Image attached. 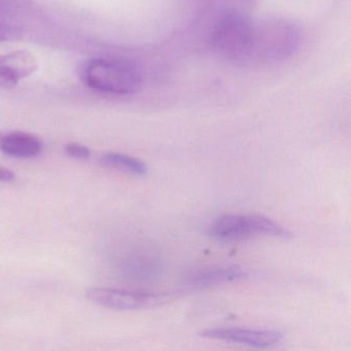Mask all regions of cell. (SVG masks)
<instances>
[{
  "instance_id": "obj_1",
  "label": "cell",
  "mask_w": 351,
  "mask_h": 351,
  "mask_svg": "<svg viewBox=\"0 0 351 351\" xmlns=\"http://www.w3.org/2000/svg\"><path fill=\"white\" fill-rule=\"evenodd\" d=\"M301 27L285 18L254 22L247 63L272 65L291 58L302 44Z\"/></svg>"
},
{
  "instance_id": "obj_12",
  "label": "cell",
  "mask_w": 351,
  "mask_h": 351,
  "mask_svg": "<svg viewBox=\"0 0 351 351\" xmlns=\"http://www.w3.org/2000/svg\"><path fill=\"white\" fill-rule=\"evenodd\" d=\"M16 180L15 173L9 168L0 166V182H12Z\"/></svg>"
},
{
  "instance_id": "obj_8",
  "label": "cell",
  "mask_w": 351,
  "mask_h": 351,
  "mask_svg": "<svg viewBox=\"0 0 351 351\" xmlns=\"http://www.w3.org/2000/svg\"><path fill=\"white\" fill-rule=\"evenodd\" d=\"M246 272L238 266L213 267L194 273L186 281L190 289H207L244 278Z\"/></svg>"
},
{
  "instance_id": "obj_13",
  "label": "cell",
  "mask_w": 351,
  "mask_h": 351,
  "mask_svg": "<svg viewBox=\"0 0 351 351\" xmlns=\"http://www.w3.org/2000/svg\"><path fill=\"white\" fill-rule=\"evenodd\" d=\"M245 1H247V3H256L258 0H245Z\"/></svg>"
},
{
  "instance_id": "obj_4",
  "label": "cell",
  "mask_w": 351,
  "mask_h": 351,
  "mask_svg": "<svg viewBox=\"0 0 351 351\" xmlns=\"http://www.w3.org/2000/svg\"><path fill=\"white\" fill-rule=\"evenodd\" d=\"M208 234L221 242L243 241L261 235L281 238L291 236L276 221L258 215H223L210 226Z\"/></svg>"
},
{
  "instance_id": "obj_5",
  "label": "cell",
  "mask_w": 351,
  "mask_h": 351,
  "mask_svg": "<svg viewBox=\"0 0 351 351\" xmlns=\"http://www.w3.org/2000/svg\"><path fill=\"white\" fill-rule=\"evenodd\" d=\"M86 295L90 301L97 305L122 311L158 307L176 298L173 293H147L108 287L90 289Z\"/></svg>"
},
{
  "instance_id": "obj_7",
  "label": "cell",
  "mask_w": 351,
  "mask_h": 351,
  "mask_svg": "<svg viewBox=\"0 0 351 351\" xmlns=\"http://www.w3.org/2000/svg\"><path fill=\"white\" fill-rule=\"evenodd\" d=\"M36 57L27 51H15L0 56V88L12 89L38 71Z\"/></svg>"
},
{
  "instance_id": "obj_9",
  "label": "cell",
  "mask_w": 351,
  "mask_h": 351,
  "mask_svg": "<svg viewBox=\"0 0 351 351\" xmlns=\"http://www.w3.org/2000/svg\"><path fill=\"white\" fill-rule=\"evenodd\" d=\"M0 151L10 157L30 159L42 153L43 143L30 133L14 131L0 134Z\"/></svg>"
},
{
  "instance_id": "obj_3",
  "label": "cell",
  "mask_w": 351,
  "mask_h": 351,
  "mask_svg": "<svg viewBox=\"0 0 351 351\" xmlns=\"http://www.w3.org/2000/svg\"><path fill=\"white\" fill-rule=\"evenodd\" d=\"M84 81L97 91L129 95L139 91L143 77L138 69L128 61L98 58L90 61L85 67Z\"/></svg>"
},
{
  "instance_id": "obj_6",
  "label": "cell",
  "mask_w": 351,
  "mask_h": 351,
  "mask_svg": "<svg viewBox=\"0 0 351 351\" xmlns=\"http://www.w3.org/2000/svg\"><path fill=\"white\" fill-rule=\"evenodd\" d=\"M201 336L215 340L237 343L256 348H268L278 344L283 334L276 330L246 328H215L203 330Z\"/></svg>"
},
{
  "instance_id": "obj_10",
  "label": "cell",
  "mask_w": 351,
  "mask_h": 351,
  "mask_svg": "<svg viewBox=\"0 0 351 351\" xmlns=\"http://www.w3.org/2000/svg\"><path fill=\"white\" fill-rule=\"evenodd\" d=\"M99 162L101 165L106 167L123 170L135 176H145L147 172V165L141 160L126 154L110 152V153L104 154L99 158Z\"/></svg>"
},
{
  "instance_id": "obj_2",
  "label": "cell",
  "mask_w": 351,
  "mask_h": 351,
  "mask_svg": "<svg viewBox=\"0 0 351 351\" xmlns=\"http://www.w3.org/2000/svg\"><path fill=\"white\" fill-rule=\"evenodd\" d=\"M254 26V20L246 14L234 10L226 12L211 32V47L221 58L237 64H246Z\"/></svg>"
},
{
  "instance_id": "obj_11",
  "label": "cell",
  "mask_w": 351,
  "mask_h": 351,
  "mask_svg": "<svg viewBox=\"0 0 351 351\" xmlns=\"http://www.w3.org/2000/svg\"><path fill=\"white\" fill-rule=\"evenodd\" d=\"M64 152L67 156L77 160H88L91 156V152L86 145L77 143L65 145Z\"/></svg>"
}]
</instances>
